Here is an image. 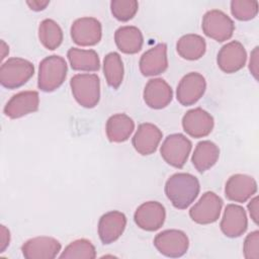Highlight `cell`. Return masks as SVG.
<instances>
[{"mask_svg": "<svg viewBox=\"0 0 259 259\" xmlns=\"http://www.w3.org/2000/svg\"><path fill=\"white\" fill-rule=\"evenodd\" d=\"M191 148L192 143L184 135L172 134L164 140L160 153L167 164L180 169L185 165Z\"/></svg>", "mask_w": 259, "mask_h": 259, "instance_id": "5b68a950", "label": "cell"}, {"mask_svg": "<svg viewBox=\"0 0 259 259\" xmlns=\"http://www.w3.org/2000/svg\"><path fill=\"white\" fill-rule=\"evenodd\" d=\"M34 74L31 62L22 58H10L1 65L0 83L7 89H16L24 85Z\"/></svg>", "mask_w": 259, "mask_h": 259, "instance_id": "277c9868", "label": "cell"}, {"mask_svg": "<svg viewBox=\"0 0 259 259\" xmlns=\"http://www.w3.org/2000/svg\"><path fill=\"white\" fill-rule=\"evenodd\" d=\"M126 226V217L118 210H111L99 219L98 235L104 245L115 242L123 233Z\"/></svg>", "mask_w": 259, "mask_h": 259, "instance_id": "ffe728a7", "label": "cell"}, {"mask_svg": "<svg viewBox=\"0 0 259 259\" xmlns=\"http://www.w3.org/2000/svg\"><path fill=\"white\" fill-rule=\"evenodd\" d=\"M176 50L178 55L185 60L195 61L200 59L206 50L205 39L194 33H188L182 35L177 44Z\"/></svg>", "mask_w": 259, "mask_h": 259, "instance_id": "484cf974", "label": "cell"}, {"mask_svg": "<svg viewBox=\"0 0 259 259\" xmlns=\"http://www.w3.org/2000/svg\"><path fill=\"white\" fill-rule=\"evenodd\" d=\"M96 250L94 245L86 239H78L71 242L60 255V258L68 259H94Z\"/></svg>", "mask_w": 259, "mask_h": 259, "instance_id": "f1b7e54d", "label": "cell"}, {"mask_svg": "<svg viewBox=\"0 0 259 259\" xmlns=\"http://www.w3.org/2000/svg\"><path fill=\"white\" fill-rule=\"evenodd\" d=\"M75 100L85 108L95 107L100 100V79L96 74H76L70 80Z\"/></svg>", "mask_w": 259, "mask_h": 259, "instance_id": "3957f363", "label": "cell"}, {"mask_svg": "<svg viewBox=\"0 0 259 259\" xmlns=\"http://www.w3.org/2000/svg\"><path fill=\"white\" fill-rule=\"evenodd\" d=\"M258 196H255L251 199V201L248 203V210L250 213L251 219L253 222L257 225L258 224V218H259V206H258Z\"/></svg>", "mask_w": 259, "mask_h": 259, "instance_id": "836d02e7", "label": "cell"}, {"mask_svg": "<svg viewBox=\"0 0 259 259\" xmlns=\"http://www.w3.org/2000/svg\"><path fill=\"white\" fill-rule=\"evenodd\" d=\"M1 230H0V252H4L5 249L7 248V246L9 245V242H10V233H9V230L1 225Z\"/></svg>", "mask_w": 259, "mask_h": 259, "instance_id": "e575fe53", "label": "cell"}, {"mask_svg": "<svg viewBox=\"0 0 259 259\" xmlns=\"http://www.w3.org/2000/svg\"><path fill=\"white\" fill-rule=\"evenodd\" d=\"M258 47H255L251 52V58L249 62V70L256 80H258Z\"/></svg>", "mask_w": 259, "mask_h": 259, "instance_id": "d6a6232c", "label": "cell"}, {"mask_svg": "<svg viewBox=\"0 0 259 259\" xmlns=\"http://www.w3.org/2000/svg\"><path fill=\"white\" fill-rule=\"evenodd\" d=\"M166 210L158 201H147L141 204L135 211L134 220L137 226L148 232L159 230L165 222Z\"/></svg>", "mask_w": 259, "mask_h": 259, "instance_id": "8fae6325", "label": "cell"}, {"mask_svg": "<svg viewBox=\"0 0 259 259\" xmlns=\"http://www.w3.org/2000/svg\"><path fill=\"white\" fill-rule=\"evenodd\" d=\"M61 248L62 245L57 239L40 236L27 240L22 245L21 251L26 259H54Z\"/></svg>", "mask_w": 259, "mask_h": 259, "instance_id": "5bb4252c", "label": "cell"}, {"mask_svg": "<svg viewBox=\"0 0 259 259\" xmlns=\"http://www.w3.org/2000/svg\"><path fill=\"white\" fill-rule=\"evenodd\" d=\"M244 257L246 259L259 258V232L254 231L247 235L243 245Z\"/></svg>", "mask_w": 259, "mask_h": 259, "instance_id": "1f68e13d", "label": "cell"}, {"mask_svg": "<svg viewBox=\"0 0 259 259\" xmlns=\"http://www.w3.org/2000/svg\"><path fill=\"white\" fill-rule=\"evenodd\" d=\"M123 64L119 54L111 52L104 57L103 74L105 80L113 89H117L123 80Z\"/></svg>", "mask_w": 259, "mask_h": 259, "instance_id": "4316f807", "label": "cell"}, {"mask_svg": "<svg viewBox=\"0 0 259 259\" xmlns=\"http://www.w3.org/2000/svg\"><path fill=\"white\" fill-rule=\"evenodd\" d=\"M220 156L219 147L211 141H201L197 143L191 157V162L194 168L202 173L210 169L217 162Z\"/></svg>", "mask_w": 259, "mask_h": 259, "instance_id": "cb8c5ba5", "label": "cell"}, {"mask_svg": "<svg viewBox=\"0 0 259 259\" xmlns=\"http://www.w3.org/2000/svg\"><path fill=\"white\" fill-rule=\"evenodd\" d=\"M201 28L206 36L219 42H223L232 37L235 30V24L225 12L212 9L203 15Z\"/></svg>", "mask_w": 259, "mask_h": 259, "instance_id": "8992f818", "label": "cell"}, {"mask_svg": "<svg viewBox=\"0 0 259 259\" xmlns=\"http://www.w3.org/2000/svg\"><path fill=\"white\" fill-rule=\"evenodd\" d=\"M38 104L39 96L36 91H21L8 100L3 112L9 118L15 119L35 112L38 109Z\"/></svg>", "mask_w": 259, "mask_h": 259, "instance_id": "9a60e30c", "label": "cell"}, {"mask_svg": "<svg viewBox=\"0 0 259 259\" xmlns=\"http://www.w3.org/2000/svg\"><path fill=\"white\" fill-rule=\"evenodd\" d=\"M26 4L29 6L31 10L40 11L44 10L50 4V1H26Z\"/></svg>", "mask_w": 259, "mask_h": 259, "instance_id": "d590c367", "label": "cell"}, {"mask_svg": "<svg viewBox=\"0 0 259 259\" xmlns=\"http://www.w3.org/2000/svg\"><path fill=\"white\" fill-rule=\"evenodd\" d=\"M135 130L134 120L125 113L111 115L106 121V136L110 142L122 143L128 140Z\"/></svg>", "mask_w": 259, "mask_h": 259, "instance_id": "603a6c76", "label": "cell"}, {"mask_svg": "<svg viewBox=\"0 0 259 259\" xmlns=\"http://www.w3.org/2000/svg\"><path fill=\"white\" fill-rule=\"evenodd\" d=\"M154 246L162 255L178 258L187 252L189 240L186 234L180 230H165L156 235Z\"/></svg>", "mask_w": 259, "mask_h": 259, "instance_id": "ba28073f", "label": "cell"}, {"mask_svg": "<svg viewBox=\"0 0 259 259\" xmlns=\"http://www.w3.org/2000/svg\"><path fill=\"white\" fill-rule=\"evenodd\" d=\"M38 38L46 49L54 51L63 41V30L55 20L47 18L39 23Z\"/></svg>", "mask_w": 259, "mask_h": 259, "instance_id": "83f0119b", "label": "cell"}, {"mask_svg": "<svg viewBox=\"0 0 259 259\" xmlns=\"http://www.w3.org/2000/svg\"><path fill=\"white\" fill-rule=\"evenodd\" d=\"M213 125L214 120L211 114L200 107L188 110L182 117V127L192 138L198 139L208 136Z\"/></svg>", "mask_w": 259, "mask_h": 259, "instance_id": "4fadbf2b", "label": "cell"}, {"mask_svg": "<svg viewBox=\"0 0 259 259\" xmlns=\"http://www.w3.org/2000/svg\"><path fill=\"white\" fill-rule=\"evenodd\" d=\"M165 194L172 205L178 209L187 208L198 196V179L189 173H175L165 183Z\"/></svg>", "mask_w": 259, "mask_h": 259, "instance_id": "6da1fadb", "label": "cell"}, {"mask_svg": "<svg viewBox=\"0 0 259 259\" xmlns=\"http://www.w3.org/2000/svg\"><path fill=\"white\" fill-rule=\"evenodd\" d=\"M231 12L238 20H251L258 13V2L256 0H233L231 1Z\"/></svg>", "mask_w": 259, "mask_h": 259, "instance_id": "f546056e", "label": "cell"}, {"mask_svg": "<svg viewBox=\"0 0 259 259\" xmlns=\"http://www.w3.org/2000/svg\"><path fill=\"white\" fill-rule=\"evenodd\" d=\"M139 9V3L136 0H112L110 10L112 15L119 21L131 20Z\"/></svg>", "mask_w": 259, "mask_h": 259, "instance_id": "4dcf8cb0", "label": "cell"}, {"mask_svg": "<svg viewBox=\"0 0 259 259\" xmlns=\"http://www.w3.org/2000/svg\"><path fill=\"white\" fill-rule=\"evenodd\" d=\"M71 68L75 71L95 72L100 68L98 54L94 50L71 48L67 53Z\"/></svg>", "mask_w": 259, "mask_h": 259, "instance_id": "d4e9b609", "label": "cell"}, {"mask_svg": "<svg viewBox=\"0 0 259 259\" xmlns=\"http://www.w3.org/2000/svg\"><path fill=\"white\" fill-rule=\"evenodd\" d=\"M223 234L229 238H238L242 236L248 228L247 214L241 205L228 204L220 224Z\"/></svg>", "mask_w": 259, "mask_h": 259, "instance_id": "d6986e66", "label": "cell"}, {"mask_svg": "<svg viewBox=\"0 0 259 259\" xmlns=\"http://www.w3.org/2000/svg\"><path fill=\"white\" fill-rule=\"evenodd\" d=\"M144 101L153 109L166 107L173 98L171 86L162 78H155L148 81L144 89Z\"/></svg>", "mask_w": 259, "mask_h": 259, "instance_id": "44dd1931", "label": "cell"}, {"mask_svg": "<svg viewBox=\"0 0 259 259\" xmlns=\"http://www.w3.org/2000/svg\"><path fill=\"white\" fill-rule=\"evenodd\" d=\"M114 41L121 53L133 55L142 50L144 37L142 31L138 27L125 25L120 26L115 30Z\"/></svg>", "mask_w": 259, "mask_h": 259, "instance_id": "7402d4cb", "label": "cell"}, {"mask_svg": "<svg viewBox=\"0 0 259 259\" xmlns=\"http://www.w3.org/2000/svg\"><path fill=\"white\" fill-rule=\"evenodd\" d=\"M205 89L204 77L197 72H190L180 80L176 89V98L183 106L193 105L202 97Z\"/></svg>", "mask_w": 259, "mask_h": 259, "instance_id": "30bf717a", "label": "cell"}, {"mask_svg": "<svg viewBox=\"0 0 259 259\" xmlns=\"http://www.w3.org/2000/svg\"><path fill=\"white\" fill-rule=\"evenodd\" d=\"M247 53L244 46L238 40L224 45L218 53L217 63L219 68L228 74L240 71L246 64Z\"/></svg>", "mask_w": 259, "mask_h": 259, "instance_id": "7c38bea8", "label": "cell"}, {"mask_svg": "<svg viewBox=\"0 0 259 259\" xmlns=\"http://www.w3.org/2000/svg\"><path fill=\"white\" fill-rule=\"evenodd\" d=\"M68 67L64 58L57 55L45 58L38 67V88L44 92L55 91L64 83Z\"/></svg>", "mask_w": 259, "mask_h": 259, "instance_id": "7a4b0ae2", "label": "cell"}, {"mask_svg": "<svg viewBox=\"0 0 259 259\" xmlns=\"http://www.w3.org/2000/svg\"><path fill=\"white\" fill-rule=\"evenodd\" d=\"M73 41L81 47L97 45L102 36V26L94 17H81L76 19L71 26Z\"/></svg>", "mask_w": 259, "mask_h": 259, "instance_id": "9c48e42d", "label": "cell"}, {"mask_svg": "<svg viewBox=\"0 0 259 259\" xmlns=\"http://www.w3.org/2000/svg\"><path fill=\"white\" fill-rule=\"evenodd\" d=\"M162 137L163 134L157 125L150 122H144L138 126L132 143L139 154L146 156L156 152Z\"/></svg>", "mask_w": 259, "mask_h": 259, "instance_id": "ac0fdd59", "label": "cell"}, {"mask_svg": "<svg viewBox=\"0 0 259 259\" xmlns=\"http://www.w3.org/2000/svg\"><path fill=\"white\" fill-rule=\"evenodd\" d=\"M140 71L146 76H156L164 73L168 68L167 45L158 44L145 52L140 59Z\"/></svg>", "mask_w": 259, "mask_h": 259, "instance_id": "e0dca14e", "label": "cell"}, {"mask_svg": "<svg viewBox=\"0 0 259 259\" xmlns=\"http://www.w3.org/2000/svg\"><path fill=\"white\" fill-rule=\"evenodd\" d=\"M223 207V199L212 191L204 192L199 200L190 208L189 217L199 225L217 222Z\"/></svg>", "mask_w": 259, "mask_h": 259, "instance_id": "52a82bcc", "label": "cell"}, {"mask_svg": "<svg viewBox=\"0 0 259 259\" xmlns=\"http://www.w3.org/2000/svg\"><path fill=\"white\" fill-rule=\"evenodd\" d=\"M257 192V182L246 174L232 175L225 186L226 197L235 202H245Z\"/></svg>", "mask_w": 259, "mask_h": 259, "instance_id": "2e32d148", "label": "cell"}]
</instances>
